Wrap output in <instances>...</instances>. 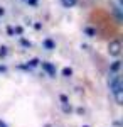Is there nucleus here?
I'll list each match as a JSON object with an SVG mask.
<instances>
[{
  "label": "nucleus",
  "mask_w": 123,
  "mask_h": 127,
  "mask_svg": "<svg viewBox=\"0 0 123 127\" xmlns=\"http://www.w3.org/2000/svg\"><path fill=\"white\" fill-rule=\"evenodd\" d=\"M110 87L113 90L115 97L118 102H122V97H120V92H122V83H120V76H113V78L110 80Z\"/></svg>",
  "instance_id": "1"
},
{
  "label": "nucleus",
  "mask_w": 123,
  "mask_h": 127,
  "mask_svg": "<svg viewBox=\"0 0 123 127\" xmlns=\"http://www.w3.org/2000/svg\"><path fill=\"white\" fill-rule=\"evenodd\" d=\"M120 42H113V44H111V46H110V53H111V54H118V53H120Z\"/></svg>",
  "instance_id": "2"
}]
</instances>
